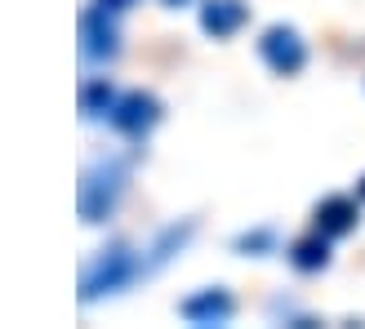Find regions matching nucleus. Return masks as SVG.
<instances>
[{"label":"nucleus","mask_w":365,"mask_h":329,"mask_svg":"<svg viewBox=\"0 0 365 329\" xmlns=\"http://www.w3.org/2000/svg\"><path fill=\"white\" fill-rule=\"evenodd\" d=\"M138 276H148L143 271V249L125 245V241H112L107 249H98V258L85 267V281H81V298L94 303L103 294H120L125 285H134Z\"/></svg>","instance_id":"nucleus-1"},{"label":"nucleus","mask_w":365,"mask_h":329,"mask_svg":"<svg viewBox=\"0 0 365 329\" xmlns=\"http://www.w3.org/2000/svg\"><path fill=\"white\" fill-rule=\"evenodd\" d=\"M125 178H130V164L116 156H103L85 169L81 178V218L85 223H103L107 214L116 209V200L125 192Z\"/></svg>","instance_id":"nucleus-2"},{"label":"nucleus","mask_w":365,"mask_h":329,"mask_svg":"<svg viewBox=\"0 0 365 329\" xmlns=\"http://www.w3.org/2000/svg\"><path fill=\"white\" fill-rule=\"evenodd\" d=\"M107 120H112V130H120L125 138H143L160 120V103H156V94H148V89H130V94L116 98Z\"/></svg>","instance_id":"nucleus-3"},{"label":"nucleus","mask_w":365,"mask_h":329,"mask_svg":"<svg viewBox=\"0 0 365 329\" xmlns=\"http://www.w3.org/2000/svg\"><path fill=\"white\" fill-rule=\"evenodd\" d=\"M116 49H120V31L112 23V9H85L81 14V53L89 63H107V58H116Z\"/></svg>","instance_id":"nucleus-4"},{"label":"nucleus","mask_w":365,"mask_h":329,"mask_svg":"<svg viewBox=\"0 0 365 329\" xmlns=\"http://www.w3.org/2000/svg\"><path fill=\"white\" fill-rule=\"evenodd\" d=\"M259 53L277 76H294V71H303V63H307V45L299 41L294 27H267L263 41H259Z\"/></svg>","instance_id":"nucleus-5"},{"label":"nucleus","mask_w":365,"mask_h":329,"mask_svg":"<svg viewBox=\"0 0 365 329\" xmlns=\"http://www.w3.org/2000/svg\"><path fill=\"white\" fill-rule=\"evenodd\" d=\"M232 312H236V303H232L227 289H200V294L178 303V316L192 320V325H227Z\"/></svg>","instance_id":"nucleus-6"},{"label":"nucleus","mask_w":365,"mask_h":329,"mask_svg":"<svg viewBox=\"0 0 365 329\" xmlns=\"http://www.w3.org/2000/svg\"><path fill=\"white\" fill-rule=\"evenodd\" d=\"M245 18H250V9H245V0H205L200 5V27H205L210 36H236L245 27Z\"/></svg>","instance_id":"nucleus-7"},{"label":"nucleus","mask_w":365,"mask_h":329,"mask_svg":"<svg viewBox=\"0 0 365 329\" xmlns=\"http://www.w3.org/2000/svg\"><path fill=\"white\" fill-rule=\"evenodd\" d=\"M317 231L325 236H348L356 227V200L352 196H325L321 205H317Z\"/></svg>","instance_id":"nucleus-8"},{"label":"nucleus","mask_w":365,"mask_h":329,"mask_svg":"<svg viewBox=\"0 0 365 329\" xmlns=\"http://www.w3.org/2000/svg\"><path fill=\"white\" fill-rule=\"evenodd\" d=\"M289 263H294V271H321L325 263H330V236L325 231L299 236V241L289 245Z\"/></svg>","instance_id":"nucleus-9"},{"label":"nucleus","mask_w":365,"mask_h":329,"mask_svg":"<svg viewBox=\"0 0 365 329\" xmlns=\"http://www.w3.org/2000/svg\"><path fill=\"white\" fill-rule=\"evenodd\" d=\"M112 107H116V89L107 85V80H89L81 89V112L89 120H107V116H112Z\"/></svg>","instance_id":"nucleus-10"},{"label":"nucleus","mask_w":365,"mask_h":329,"mask_svg":"<svg viewBox=\"0 0 365 329\" xmlns=\"http://www.w3.org/2000/svg\"><path fill=\"white\" fill-rule=\"evenodd\" d=\"M272 241H277V231L263 227V231H245L241 241H236V249H245V254H259V249H272Z\"/></svg>","instance_id":"nucleus-11"},{"label":"nucleus","mask_w":365,"mask_h":329,"mask_svg":"<svg viewBox=\"0 0 365 329\" xmlns=\"http://www.w3.org/2000/svg\"><path fill=\"white\" fill-rule=\"evenodd\" d=\"M98 5H103V9H112V14H116V9H130V5H134V0H98Z\"/></svg>","instance_id":"nucleus-12"},{"label":"nucleus","mask_w":365,"mask_h":329,"mask_svg":"<svg viewBox=\"0 0 365 329\" xmlns=\"http://www.w3.org/2000/svg\"><path fill=\"white\" fill-rule=\"evenodd\" d=\"M165 5H187V0H165Z\"/></svg>","instance_id":"nucleus-13"},{"label":"nucleus","mask_w":365,"mask_h":329,"mask_svg":"<svg viewBox=\"0 0 365 329\" xmlns=\"http://www.w3.org/2000/svg\"><path fill=\"white\" fill-rule=\"evenodd\" d=\"M356 192H361V196H365V182H361V187H356Z\"/></svg>","instance_id":"nucleus-14"}]
</instances>
